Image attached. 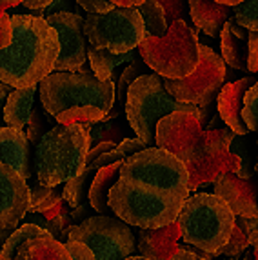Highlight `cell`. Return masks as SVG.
<instances>
[{
	"instance_id": "obj_43",
	"label": "cell",
	"mask_w": 258,
	"mask_h": 260,
	"mask_svg": "<svg viewBox=\"0 0 258 260\" xmlns=\"http://www.w3.org/2000/svg\"><path fill=\"white\" fill-rule=\"evenodd\" d=\"M247 71L258 73V33H249V60Z\"/></svg>"
},
{
	"instance_id": "obj_37",
	"label": "cell",
	"mask_w": 258,
	"mask_h": 260,
	"mask_svg": "<svg viewBox=\"0 0 258 260\" xmlns=\"http://www.w3.org/2000/svg\"><path fill=\"white\" fill-rule=\"evenodd\" d=\"M142 64H138V60L135 58L131 64L122 71L120 78H118V87H116V95H118V100H120V104L125 106V95H127V89L129 86L137 80L138 77H142Z\"/></svg>"
},
{
	"instance_id": "obj_36",
	"label": "cell",
	"mask_w": 258,
	"mask_h": 260,
	"mask_svg": "<svg viewBox=\"0 0 258 260\" xmlns=\"http://www.w3.org/2000/svg\"><path fill=\"white\" fill-rule=\"evenodd\" d=\"M75 222L71 220V215H69L66 209H62V213L58 215L56 218H53V220L46 222V225H44L42 230L48 231L49 235H51L55 240H64V244L68 242V237H69V231L73 230Z\"/></svg>"
},
{
	"instance_id": "obj_53",
	"label": "cell",
	"mask_w": 258,
	"mask_h": 260,
	"mask_svg": "<svg viewBox=\"0 0 258 260\" xmlns=\"http://www.w3.org/2000/svg\"><path fill=\"white\" fill-rule=\"evenodd\" d=\"M11 233H13V231H9V230H0V251H2V247H4V244L8 242V239L11 237Z\"/></svg>"
},
{
	"instance_id": "obj_4",
	"label": "cell",
	"mask_w": 258,
	"mask_h": 260,
	"mask_svg": "<svg viewBox=\"0 0 258 260\" xmlns=\"http://www.w3.org/2000/svg\"><path fill=\"white\" fill-rule=\"evenodd\" d=\"M235 220L229 206L215 193H197L184 202L177 224L184 242L215 255L229 242Z\"/></svg>"
},
{
	"instance_id": "obj_57",
	"label": "cell",
	"mask_w": 258,
	"mask_h": 260,
	"mask_svg": "<svg viewBox=\"0 0 258 260\" xmlns=\"http://www.w3.org/2000/svg\"><path fill=\"white\" fill-rule=\"evenodd\" d=\"M224 260H238V258H224Z\"/></svg>"
},
{
	"instance_id": "obj_7",
	"label": "cell",
	"mask_w": 258,
	"mask_h": 260,
	"mask_svg": "<svg viewBox=\"0 0 258 260\" xmlns=\"http://www.w3.org/2000/svg\"><path fill=\"white\" fill-rule=\"evenodd\" d=\"M39 93L42 108L53 117L82 106L109 113L115 104V84L104 82L93 73H51L39 84Z\"/></svg>"
},
{
	"instance_id": "obj_33",
	"label": "cell",
	"mask_w": 258,
	"mask_h": 260,
	"mask_svg": "<svg viewBox=\"0 0 258 260\" xmlns=\"http://www.w3.org/2000/svg\"><path fill=\"white\" fill-rule=\"evenodd\" d=\"M235 22L249 33H258V0H244L235 8Z\"/></svg>"
},
{
	"instance_id": "obj_18",
	"label": "cell",
	"mask_w": 258,
	"mask_h": 260,
	"mask_svg": "<svg viewBox=\"0 0 258 260\" xmlns=\"http://www.w3.org/2000/svg\"><path fill=\"white\" fill-rule=\"evenodd\" d=\"M0 164L17 171L26 182L31 178L29 142L24 131L0 127Z\"/></svg>"
},
{
	"instance_id": "obj_50",
	"label": "cell",
	"mask_w": 258,
	"mask_h": 260,
	"mask_svg": "<svg viewBox=\"0 0 258 260\" xmlns=\"http://www.w3.org/2000/svg\"><path fill=\"white\" fill-rule=\"evenodd\" d=\"M18 4H22V2H18V0H0V18L4 17L9 8H15Z\"/></svg>"
},
{
	"instance_id": "obj_44",
	"label": "cell",
	"mask_w": 258,
	"mask_h": 260,
	"mask_svg": "<svg viewBox=\"0 0 258 260\" xmlns=\"http://www.w3.org/2000/svg\"><path fill=\"white\" fill-rule=\"evenodd\" d=\"M11 17L9 15H4L0 18V51L6 49L11 44Z\"/></svg>"
},
{
	"instance_id": "obj_46",
	"label": "cell",
	"mask_w": 258,
	"mask_h": 260,
	"mask_svg": "<svg viewBox=\"0 0 258 260\" xmlns=\"http://www.w3.org/2000/svg\"><path fill=\"white\" fill-rule=\"evenodd\" d=\"M15 89L11 86H6V84H0V127H4V109H6V102H8L9 95L13 93Z\"/></svg>"
},
{
	"instance_id": "obj_13",
	"label": "cell",
	"mask_w": 258,
	"mask_h": 260,
	"mask_svg": "<svg viewBox=\"0 0 258 260\" xmlns=\"http://www.w3.org/2000/svg\"><path fill=\"white\" fill-rule=\"evenodd\" d=\"M233 137L235 133L229 127L207 133L204 148L195 155L193 160L185 164V169L189 173V186H187L189 191L215 184L216 178L225 173L237 175L240 169V160L233 153H229Z\"/></svg>"
},
{
	"instance_id": "obj_9",
	"label": "cell",
	"mask_w": 258,
	"mask_h": 260,
	"mask_svg": "<svg viewBox=\"0 0 258 260\" xmlns=\"http://www.w3.org/2000/svg\"><path fill=\"white\" fill-rule=\"evenodd\" d=\"M84 33L93 48L125 55L142 44L146 27L138 9L115 8L102 15H87Z\"/></svg>"
},
{
	"instance_id": "obj_51",
	"label": "cell",
	"mask_w": 258,
	"mask_h": 260,
	"mask_svg": "<svg viewBox=\"0 0 258 260\" xmlns=\"http://www.w3.org/2000/svg\"><path fill=\"white\" fill-rule=\"evenodd\" d=\"M62 209H64V208H62V204H58V206H56V208H53V209H49V211L44 213L42 218H44V220H46V222L53 220V218H56V217H58V215H60Z\"/></svg>"
},
{
	"instance_id": "obj_59",
	"label": "cell",
	"mask_w": 258,
	"mask_h": 260,
	"mask_svg": "<svg viewBox=\"0 0 258 260\" xmlns=\"http://www.w3.org/2000/svg\"><path fill=\"white\" fill-rule=\"evenodd\" d=\"M256 142H258V139H256Z\"/></svg>"
},
{
	"instance_id": "obj_52",
	"label": "cell",
	"mask_w": 258,
	"mask_h": 260,
	"mask_svg": "<svg viewBox=\"0 0 258 260\" xmlns=\"http://www.w3.org/2000/svg\"><path fill=\"white\" fill-rule=\"evenodd\" d=\"M249 246L253 247V253H254V260H258V231L249 235Z\"/></svg>"
},
{
	"instance_id": "obj_27",
	"label": "cell",
	"mask_w": 258,
	"mask_h": 260,
	"mask_svg": "<svg viewBox=\"0 0 258 260\" xmlns=\"http://www.w3.org/2000/svg\"><path fill=\"white\" fill-rule=\"evenodd\" d=\"M138 13L144 20V27H146V37H156L162 39L168 33V20H166V13L158 0H146L140 8Z\"/></svg>"
},
{
	"instance_id": "obj_54",
	"label": "cell",
	"mask_w": 258,
	"mask_h": 260,
	"mask_svg": "<svg viewBox=\"0 0 258 260\" xmlns=\"http://www.w3.org/2000/svg\"><path fill=\"white\" fill-rule=\"evenodd\" d=\"M245 260H254V253H253V249H247V251H245Z\"/></svg>"
},
{
	"instance_id": "obj_47",
	"label": "cell",
	"mask_w": 258,
	"mask_h": 260,
	"mask_svg": "<svg viewBox=\"0 0 258 260\" xmlns=\"http://www.w3.org/2000/svg\"><path fill=\"white\" fill-rule=\"evenodd\" d=\"M22 6H24V8L35 9V11H39V13H44V11L51 6V0H24Z\"/></svg>"
},
{
	"instance_id": "obj_14",
	"label": "cell",
	"mask_w": 258,
	"mask_h": 260,
	"mask_svg": "<svg viewBox=\"0 0 258 260\" xmlns=\"http://www.w3.org/2000/svg\"><path fill=\"white\" fill-rule=\"evenodd\" d=\"M46 22L56 31L60 42V55L56 58L53 73H77L86 64L87 58L86 33H84L86 18H82L73 11H58L51 17H46Z\"/></svg>"
},
{
	"instance_id": "obj_41",
	"label": "cell",
	"mask_w": 258,
	"mask_h": 260,
	"mask_svg": "<svg viewBox=\"0 0 258 260\" xmlns=\"http://www.w3.org/2000/svg\"><path fill=\"white\" fill-rule=\"evenodd\" d=\"M164 8V13H166V20H168V26H171L173 22L177 20H182V13H185V6H189V2L187 4H184V2H160Z\"/></svg>"
},
{
	"instance_id": "obj_24",
	"label": "cell",
	"mask_w": 258,
	"mask_h": 260,
	"mask_svg": "<svg viewBox=\"0 0 258 260\" xmlns=\"http://www.w3.org/2000/svg\"><path fill=\"white\" fill-rule=\"evenodd\" d=\"M124 162H118V164L108 166V168L100 169L99 173L93 178V184H91L89 189V204L91 208L99 211L100 215L106 217V213L111 211L108 200H109V191L111 187L118 182L120 178V168Z\"/></svg>"
},
{
	"instance_id": "obj_15",
	"label": "cell",
	"mask_w": 258,
	"mask_h": 260,
	"mask_svg": "<svg viewBox=\"0 0 258 260\" xmlns=\"http://www.w3.org/2000/svg\"><path fill=\"white\" fill-rule=\"evenodd\" d=\"M29 213V186L17 171L0 164V230H17Z\"/></svg>"
},
{
	"instance_id": "obj_45",
	"label": "cell",
	"mask_w": 258,
	"mask_h": 260,
	"mask_svg": "<svg viewBox=\"0 0 258 260\" xmlns=\"http://www.w3.org/2000/svg\"><path fill=\"white\" fill-rule=\"evenodd\" d=\"M235 225H237L242 233L249 237L251 233L258 231V218H242V217H237V220H235Z\"/></svg>"
},
{
	"instance_id": "obj_58",
	"label": "cell",
	"mask_w": 258,
	"mask_h": 260,
	"mask_svg": "<svg viewBox=\"0 0 258 260\" xmlns=\"http://www.w3.org/2000/svg\"><path fill=\"white\" fill-rule=\"evenodd\" d=\"M0 260H6V258H2V256H0Z\"/></svg>"
},
{
	"instance_id": "obj_30",
	"label": "cell",
	"mask_w": 258,
	"mask_h": 260,
	"mask_svg": "<svg viewBox=\"0 0 258 260\" xmlns=\"http://www.w3.org/2000/svg\"><path fill=\"white\" fill-rule=\"evenodd\" d=\"M27 186H29V213L44 215L64 202L56 187H46L42 184H27Z\"/></svg>"
},
{
	"instance_id": "obj_28",
	"label": "cell",
	"mask_w": 258,
	"mask_h": 260,
	"mask_svg": "<svg viewBox=\"0 0 258 260\" xmlns=\"http://www.w3.org/2000/svg\"><path fill=\"white\" fill-rule=\"evenodd\" d=\"M96 173H99V171H95L91 166H86V169L82 171L80 177L66 182L64 191H62V199L71 206V209L82 206L84 200H86V197H89L91 184H93V178H95Z\"/></svg>"
},
{
	"instance_id": "obj_39",
	"label": "cell",
	"mask_w": 258,
	"mask_h": 260,
	"mask_svg": "<svg viewBox=\"0 0 258 260\" xmlns=\"http://www.w3.org/2000/svg\"><path fill=\"white\" fill-rule=\"evenodd\" d=\"M147 149V146L144 142H140L138 139H125V140H122L118 146H116V151L120 153L124 158H131V156H135V155H138V153H142V151H146Z\"/></svg>"
},
{
	"instance_id": "obj_6",
	"label": "cell",
	"mask_w": 258,
	"mask_h": 260,
	"mask_svg": "<svg viewBox=\"0 0 258 260\" xmlns=\"http://www.w3.org/2000/svg\"><path fill=\"white\" fill-rule=\"evenodd\" d=\"M144 64L164 80H182L198 66V37L185 20L173 22L162 39L144 37L138 46Z\"/></svg>"
},
{
	"instance_id": "obj_8",
	"label": "cell",
	"mask_w": 258,
	"mask_h": 260,
	"mask_svg": "<svg viewBox=\"0 0 258 260\" xmlns=\"http://www.w3.org/2000/svg\"><path fill=\"white\" fill-rule=\"evenodd\" d=\"M120 178L133 180L182 200L189 199V173L185 166L177 156L156 146L125 158L120 168Z\"/></svg>"
},
{
	"instance_id": "obj_42",
	"label": "cell",
	"mask_w": 258,
	"mask_h": 260,
	"mask_svg": "<svg viewBox=\"0 0 258 260\" xmlns=\"http://www.w3.org/2000/svg\"><path fill=\"white\" fill-rule=\"evenodd\" d=\"M64 246L69 251V255H71V260H95V255H93V253H91L84 244L68 240Z\"/></svg>"
},
{
	"instance_id": "obj_5",
	"label": "cell",
	"mask_w": 258,
	"mask_h": 260,
	"mask_svg": "<svg viewBox=\"0 0 258 260\" xmlns=\"http://www.w3.org/2000/svg\"><path fill=\"white\" fill-rule=\"evenodd\" d=\"M125 117L137 139L147 148H155L156 126L164 117L177 111H200L197 106L180 104L173 99L158 75H142L127 89L125 95Z\"/></svg>"
},
{
	"instance_id": "obj_23",
	"label": "cell",
	"mask_w": 258,
	"mask_h": 260,
	"mask_svg": "<svg viewBox=\"0 0 258 260\" xmlns=\"http://www.w3.org/2000/svg\"><path fill=\"white\" fill-rule=\"evenodd\" d=\"M15 260H71L66 246L55 240L49 233L29 239L18 249Z\"/></svg>"
},
{
	"instance_id": "obj_22",
	"label": "cell",
	"mask_w": 258,
	"mask_h": 260,
	"mask_svg": "<svg viewBox=\"0 0 258 260\" xmlns=\"http://www.w3.org/2000/svg\"><path fill=\"white\" fill-rule=\"evenodd\" d=\"M39 91V86L27 87V89H15L9 95L4 109V122L13 129H24L33 113L35 96Z\"/></svg>"
},
{
	"instance_id": "obj_34",
	"label": "cell",
	"mask_w": 258,
	"mask_h": 260,
	"mask_svg": "<svg viewBox=\"0 0 258 260\" xmlns=\"http://www.w3.org/2000/svg\"><path fill=\"white\" fill-rule=\"evenodd\" d=\"M247 247H249V237L242 233V231L238 230L237 225H235V230H233L229 242L225 244V246L222 247V249H218V251H216L213 256H215V258H216V256H228V258H238V256H240L242 253L247 251Z\"/></svg>"
},
{
	"instance_id": "obj_17",
	"label": "cell",
	"mask_w": 258,
	"mask_h": 260,
	"mask_svg": "<svg viewBox=\"0 0 258 260\" xmlns=\"http://www.w3.org/2000/svg\"><path fill=\"white\" fill-rule=\"evenodd\" d=\"M256 82L258 80L254 77H245L240 80H235V82H229L222 87V91L218 93V99H216L220 118L238 137L249 135V129H247L244 117H242V109H244L245 95Z\"/></svg>"
},
{
	"instance_id": "obj_21",
	"label": "cell",
	"mask_w": 258,
	"mask_h": 260,
	"mask_svg": "<svg viewBox=\"0 0 258 260\" xmlns=\"http://www.w3.org/2000/svg\"><path fill=\"white\" fill-rule=\"evenodd\" d=\"M189 15L198 29H202L211 39H216L222 33L225 22L231 20V8L224 6L222 2L191 0Z\"/></svg>"
},
{
	"instance_id": "obj_29",
	"label": "cell",
	"mask_w": 258,
	"mask_h": 260,
	"mask_svg": "<svg viewBox=\"0 0 258 260\" xmlns=\"http://www.w3.org/2000/svg\"><path fill=\"white\" fill-rule=\"evenodd\" d=\"M106 117H108V113L102 111L100 108H95V106H82V108L68 109V111L60 113V115L55 118L58 126H75V124H80V126H86L91 129L95 124L102 122Z\"/></svg>"
},
{
	"instance_id": "obj_48",
	"label": "cell",
	"mask_w": 258,
	"mask_h": 260,
	"mask_svg": "<svg viewBox=\"0 0 258 260\" xmlns=\"http://www.w3.org/2000/svg\"><path fill=\"white\" fill-rule=\"evenodd\" d=\"M89 206L91 204H87V202H84V204L82 206H78V208H75L73 211L69 213V215H71V220L75 222V225L77 224H80V218H84V220H86V215L87 213H89Z\"/></svg>"
},
{
	"instance_id": "obj_49",
	"label": "cell",
	"mask_w": 258,
	"mask_h": 260,
	"mask_svg": "<svg viewBox=\"0 0 258 260\" xmlns=\"http://www.w3.org/2000/svg\"><path fill=\"white\" fill-rule=\"evenodd\" d=\"M171 260H204V258H200L198 255H195V253H191V251H185V249H178V253L175 256H173Z\"/></svg>"
},
{
	"instance_id": "obj_19",
	"label": "cell",
	"mask_w": 258,
	"mask_h": 260,
	"mask_svg": "<svg viewBox=\"0 0 258 260\" xmlns=\"http://www.w3.org/2000/svg\"><path fill=\"white\" fill-rule=\"evenodd\" d=\"M180 228L178 224L168 225L162 230H140L138 231V249L147 260H171L178 253Z\"/></svg>"
},
{
	"instance_id": "obj_10",
	"label": "cell",
	"mask_w": 258,
	"mask_h": 260,
	"mask_svg": "<svg viewBox=\"0 0 258 260\" xmlns=\"http://www.w3.org/2000/svg\"><path fill=\"white\" fill-rule=\"evenodd\" d=\"M225 80V62L215 51L198 44V66L187 78L164 80L166 91L180 104L207 109L216 99Z\"/></svg>"
},
{
	"instance_id": "obj_1",
	"label": "cell",
	"mask_w": 258,
	"mask_h": 260,
	"mask_svg": "<svg viewBox=\"0 0 258 260\" xmlns=\"http://www.w3.org/2000/svg\"><path fill=\"white\" fill-rule=\"evenodd\" d=\"M11 33V44L0 51V84L13 89L39 86L55 71L60 55L56 31L46 18L13 15Z\"/></svg>"
},
{
	"instance_id": "obj_11",
	"label": "cell",
	"mask_w": 258,
	"mask_h": 260,
	"mask_svg": "<svg viewBox=\"0 0 258 260\" xmlns=\"http://www.w3.org/2000/svg\"><path fill=\"white\" fill-rule=\"evenodd\" d=\"M68 240L80 242L95 260H125L135 251V235L125 222L113 217H89L73 225Z\"/></svg>"
},
{
	"instance_id": "obj_3",
	"label": "cell",
	"mask_w": 258,
	"mask_h": 260,
	"mask_svg": "<svg viewBox=\"0 0 258 260\" xmlns=\"http://www.w3.org/2000/svg\"><path fill=\"white\" fill-rule=\"evenodd\" d=\"M185 200L160 193L133 180L118 178L109 191L108 204L118 220L138 230H162L175 224Z\"/></svg>"
},
{
	"instance_id": "obj_32",
	"label": "cell",
	"mask_w": 258,
	"mask_h": 260,
	"mask_svg": "<svg viewBox=\"0 0 258 260\" xmlns=\"http://www.w3.org/2000/svg\"><path fill=\"white\" fill-rule=\"evenodd\" d=\"M89 139H91V144H102V142H113L116 144V140L118 139H127L125 137V129L124 126H122L118 120H102L99 122V124H95V126L89 129ZM118 146V144H116Z\"/></svg>"
},
{
	"instance_id": "obj_26",
	"label": "cell",
	"mask_w": 258,
	"mask_h": 260,
	"mask_svg": "<svg viewBox=\"0 0 258 260\" xmlns=\"http://www.w3.org/2000/svg\"><path fill=\"white\" fill-rule=\"evenodd\" d=\"M229 153L240 160V169L237 171L238 178H253L254 164L258 160V142L251 135H235L233 142L229 146Z\"/></svg>"
},
{
	"instance_id": "obj_35",
	"label": "cell",
	"mask_w": 258,
	"mask_h": 260,
	"mask_svg": "<svg viewBox=\"0 0 258 260\" xmlns=\"http://www.w3.org/2000/svg\"><path fill=\"white\" fill-rule=\"evenodd\" d=\"M242 117L251 133H258V82L251 87L244 99Z\"/></svg>"
},
{
	"instance_id": "obj_25",
	"label": "cell",
	"mask_w": 258,
	"mask_h": 260,
	"mask_svg": "<svg viewBox=\"0 0 258 260\" xmlns=\"http://www.w3.org/2000/svg\"><path fill=\"white\" fill-rule=\"evenodd\" d=\"M87 58H89L93 75L104 82H111L113 73L122 64H129L137 58V51L125 53V55H113L106 49H96L93 46H87Z\"/></svg>"
},
{
	"instance_id": "obj_55",
	"label": "cell",
	"mask_w": 258,
	"mask_h": 260,
	"mask_svg": "<svg viewBox=\"0 0 258 260\" xmlns=\"http://www.w3.org/2000/svg\"><path fill=\"white\" fill-rule=\"evenodd\" d=\"M125 260H147V258H144V256H129V258H125Z\"/></svg>"
},
{
	"instance_id": "obj_20",
	"label": "cell",
	"mask_w": 258,
	"mask_h": 260,
	"mask_svg": "<svg viewBox=\"0 0 258 260\" xmlns=\"http://www.w3.org/2000/svg\"><path fill=\"white\" fill-rule=\"evenodd\" d=\"M220 51L224 56V62L233 70L247 71L249 60V31L240 27L235 18L225 22L220 33Z\"/></svg>"
},
{
	"instance_id": "obj_12",
	"label": "cell",
	"mask_w": 258,
	"mask_h": 260,
	"mask_svg": "<svg viewBox=\"0 0 258 260\" xmlns=\"http://www.w3.org/2000/svg\"><path fill=\"white\" fill-rule=\"evenodd\" d=\"M207 133L209 131L204 129V122L200 120V111H177L158 122L155 144L185 166L204 148Z\"/></svg>"
},
{
	"instance_id": "obj_2",
	"label": "cell",
	"mask_w": 258,
	"mask_h": 260,
	"mask_svg": "<svg viewBox=\"0 0 258 260\" xmlns=\"http://www.w3.org/2000/svg\"><path fill=\"white\" fill-rule=\"evenodd\" d=\"M91 149L89 127L55 126L44 135L35 149V168L39 184L58 187L80 177Z\"/></svg>"
},
{
	"instance_id": "obj_31",
	"label": "cell",
	"mask_w": 258,
	"mask_h": 260,
	"mask_svg": "<svg viewBox=\"0 0 258 260\" xmlns=\"http://www.w3.org/2000/svg\"><path fill=\"white\" fill-rule=\"evenodd\" d=\"M46 233H48V231H44L42 228H39V225L31 224V222H26V224L17 228V230L11 233V237H9L8 242H6L4 247H2V251H0V256L6 260H15L17 258L18 249H20L27 240L35 239V237H42V235H46Z\"/></svg>"
},
{
	"instance_id": "obj_40",
	"label": "cell",
	"mask_w": 258,
	"mask_h": 260,
	"mask_svg": "<svg viewBox=\"0 0 258 260\" xmlns=\"http://www.w3.org/2000/svg\"><path fill=\"white\" fill-rule=\"evenodd\" d=\"M78 6L82 9H86L87 15H102L115 9V4L106 2V0H78Z\"/></svg>"
},
{
	"instance_id": "obj_56",
	"label": "cell",
	"mask_w": 258,
	"mask_h": 260,
	"mask_svg": "<svg viewBox=\"0 0 258 260\" xmlns=\"http://www.w3.org/2000/svg\"><path fill=\"white\" fill-rule=\"evenodd\" d=\"M254 173H256V177H258V160H256V164H254Z\"/></svg>"
},
{
	"instance_id": "obj_16",
	"label": "cell",
	"mask_w": 258,
	"mask_h": 260,
	"mask_svg": "<svg viewBox=\"0 0 258 260\" xmlns=\"http://www.w3.org/2000/svg\"><path fill=\"white\" fill-rule=\"evenodd\" d=\"M215 195L222 199L235 217L258 218V180L225 173L215 180Z\"/></svg>"
},
{
	"instance_id": "obj_38",
	"label": "cell",
	"mask_w": 258,
	"mask_h": 260,
	"mask_svg": "<svg viewBox=\"0 0 258 260\" xmlns=\"http://www.w3.org/2000/svg\"><path fill=\"white\" fill-rule=\"evenodd\" d=\"M46 127H48V120H46V117L42 115V111H40V109H33L29 122H27V133H26L27 142L33 144L35 148H37L44 135L48 133Z\"/></svg>"
}]
</instances>
